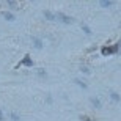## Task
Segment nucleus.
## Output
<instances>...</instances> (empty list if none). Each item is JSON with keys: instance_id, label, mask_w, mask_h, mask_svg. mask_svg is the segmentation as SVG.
<instances>
[{"instance_id": "9b49d317", "label": "nucleus", "mask_w": 121, "mask_h": 121, "mask_svg": "<svg viewBox=\"0 0 121 121\" xmlns=\"http://www.w3.org/2000/svg\"><path fill=\"white\" fill-rule=\"evenodd\" d=\"M76 83H77V85H80L82 88H86V85L83 83V82H80V80H76Z\"/></svg>"}, {"instance_id": "ddd939ff", "label": "nucleus", "mask_w": 121, "mask_h": 121, "mask_svg": "<svg viewBox=\"0 0 121 121\" xmlns=\"http://www.w3.org/2000/svg\"><path fill=\"white\" fill-rule=\"evenodd\" d=\"M11 118H13L14 121H19V118H17V115H11Z\"/></svg>"}, {"instance_id": "f8f14e48", "label": "nucleus", "mask_w": 121, "mask_h": 121, "mask_svg": "<svg viewBox=\"0 0 121 121\" xmlns=\"http://www.w3.org/2000/svg\"><path fill=\"white\" fill-rule=\"evenodd\" d=\"M80 69H82V72H85V74H88V72H90V71H88V69H86V68H83V66H82Z\"/></svg>"}, {"instance_id": "9d476101", "label": "nucleus", "mask_w": 121, "mask_h": 121, "mask_svg": "<svg viewBox=\"0 0 121 121\" xmlns=\"http://www.w3.org/2000/svg\"><path fill=\"white\" fill-rule=\"evenodd\" d=\"M82 30L85 31V33H88V35H90V33H91V30H90V28H88V27H86V25H82Z\"/></svg>"}, {"instance_id": "20e7f679", "label": "nucleus", "mask_w": 121, "mask_h": 121, "mask_svg": "<svg viewBox=\"0 0 121 121\" xmlns=\"http://www.w3.org/2000/svg\"><path fill=\"white\" fill-rule=\"evenodd\" d=\"M44 16H46V19H50V21H54V19H55V16L50 13V11H44Z\"/></svg>"}, {"instance_id": "0eeeda50", "label": "nucleus", "mask_w": 121, "mask_h": 121, "mask_svg": "<svg viewBox=\"0 0 121 121\" xmlns=\"http://www.w3.org/2000/svg\"><path fill=\"white\" fill-rule=\"evenodd\" d=\"M33 44H35V47H38V49H41V47H43V43H41L39 39H36V38L33 39Z\"/></svg>"}, {"instance_id": "423d86ee", "label": "nucleus", "mask_w": 121, "mask_h": 121, "mask_svg": "<svg viewBox=\"0 0 121 121\" xmlns=\"http://www.w3.org/2000/svg\"><path fill=\"white\" fill-rule=\"evenodd\" d=\"M22 63H24V65H25V66H31V65H33V61H31V60H30V57H25Z\"/></svg>"}, {"instance_id": "f03ea898", "label": "nucleus", "mask_w": 121, "mask_h": 121, "mask_svg": "<svg viewBox=\"0 0 121 121\" xmlns=\"http://www.w3.org/2000/svg\"><path fill=\"white\" fill-rule=\"evenodd\" d=\"M57 17H58L61 22H66V24H72V22H74V19H72V17H69V16H65V14H58Z\"/></svg>"}, {"instance_id": "4468645a", "label": "nucleus", "mask_w": 121, "mask_h": 121, "mask_svg": "<svg viewBox=\"0 0 121 121\" xmlns=\"http://www.w3.org/2000/svg\"><path fill=\"white\" fill-rule=\"evenodd\" d=\"M118 50H120V52H121V43H120V46H118Z\"/></svg>"}, {"instance_id": "2eb2a0df", "label": "nucleus", "mask_w": 121, "mask_h": 121, "mask_svg": "<svg viewBox=\"0 0 121 121\" xmlns=\"http://www.w3.org/2000/svg\"><path fill=\"white\" fill-rule=\"evenodd\" d=\"M0 120H3V115H2V112H0Z\"/></svg>"}, {"instance_id": "7ed1b4c3", "label": "nucleus", "mask_w": 121, "mask_h": 121, "mask_svg": "<svg viewBox=\"0 0 121 121\" xmlns=\"http://www.w3.org/2000/svg\"><path fill=\"white\" fill-rule=\"evenodd\" d=\"M101 6H110L112 5V0H99Z\"/></svg>"}, {"instance_id": "1a4fd4ad", "label": "nucleus", "mask_w": 121, "mask_h": 121, "mask_svg": "<svg viewBox=\"0 0 121 121\" xmlns=\"http://www.w3.org/2000/svg\"><path fill=\"white\" fill-rule=\"evenodd\" d=\"M110 96H112L113 101H120V96H118L117 93H113V91H112V93H110Z\"/></svg>"}, {"instance_id": "6e6552de", "label": "nucleus", "mask_w": 121, "mask_h": 121, "mask_svg": "<svg viewBox=\"0 0 121 121\" xmlns=\"http://www.w3.org/2000/svg\"><path fill=\"white\" fill-rule=\"evenodd\" d=\"M91 102H93V105H94V107H101V102H99V99L91 98Z\"/></svg>"}, {"instance_id": "39448f33", "label": "nucleus", "mask_w": 121, "mask_h": 121, "mask_svg": "<svg viewBox=\"0 0 121 121\" xmlns=\"http://www.w3.org/2000/svg\"><path fill=\"white\" fill-rule=\"evenodd\" d=\"M3 17L6 19V21H14V16L11 13H3Z\"/></svg>"}, {"instance_id": "f257e3e1", "label": "nucleus", "mask_w": 121, "mask_h": 121, "mask_svg": "<svg viewBox=\"0 0 121 121\" xmlns=\"http://www.w3.org/2000/svg\"><path fill=\"white\" fill-rule=\"evenodd\" d=\"M115 52H118V47H117V46H112V47H104V49H102V54L104 55H110V54H115Z\"/></svg>"}]
</instances>
